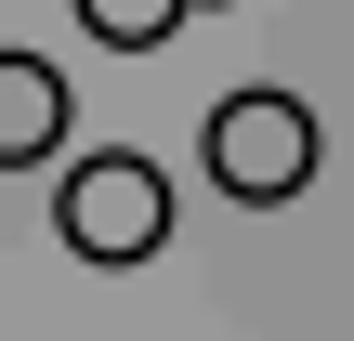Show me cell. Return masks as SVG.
<instances>
[{
	"label": "cell",
	"instance_id": "4",
	"mask_svg": "<svg viewBox=\"0 0 354 341\" xmlns=\"http://www.w3.org/2000/svg\"><path fill=\"white\" fill-rule=\"evenodd\" d=\"M184 13H197V0H79V26H92L105 53H158Z\"/></svg>",
	"mask_w": 354,
	"mask_h": 341
},
{
	"label": "cell",
	"instance_id": "2",
	"mask_svg": "<svg viewBox=\"0 0 354 341\" xmlns=\"http://www.w3.org/2000/svg\"><path fill=\"white\" fill-rule=\"evenodd\" d=\"M53 223H66L79 263H158V250H171V184H158V158H118V145H105V158L66 171Z\"/></svg>",
	"mask_w": 354,
	"mask_h": 341
},
{
	"label": "cell",
	"instance_id": "3",
	"mask_svg": "<svg viewBox=\"0 0 354 341\" xmlns=\"http://www.w3.org/2000/svg\"><path fill=\"white\" fill-rule=\"evenodd\" d=\"M66 145V79L39 53H0V171H39Z\"/></svg>",
	"mask_w": 354,
	"mask_h": 341
},
{
	"label": "cell",
	"instance_id": "5",
	"mask_svg": "<svg viewBox=\"0 0 354 341\" xmlns=\"http://www.w3.org/2000/svg\"><path fill=\"white\" fill-rule=\"evenodd\" d=\"M197 13H210V0H197Z\"/></svg>",
	"mask_w": 354,
	"mask_h": 341
},
{
	"label": "cell",
	"instance_id": "1",
	"mask_svg": "<svg viewBox=\"0 0 354 341\" xmlns=\"http://www.w3.org/2000/svg\"><path fill=\"white\" fill-rule=\"evenodd\" d=\"M197 158H210V184H223L236 210H289V197L315 184L328 131H315V105H302V92H223V105H210V131H197Z\"/></svg>",
	"mask_w": 354,
	"mask_h": 341
}]
</instances>
